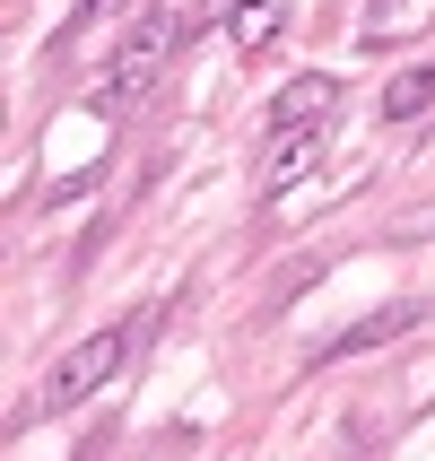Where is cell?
Returning a JSON list of instances; mask_svg holds the SVG:
<instances>
[{"instance_id": "6da1fadb", "label": "cell", "mask_w": 435, "mask_h": 461, "mask_svg": "<svg viewBox=\"0 0 435 461\" xmlns=\"http://www.w3.org/2000/svg\"><path fill=\"white\" fill-rule=\"evenodd\" d=\"M175 35H183V18L175 9H149V18L131 26V44L104 61L96 78H87V104H104V113H122V104H140L166 78V61H175Z\"/></svg>"}, {"instance_id": "7a4b0ae2", "label": "cell", "mask_w": 435, "mask_h": 461, "mask_svg": "<svg viewBox=\"0 0 435 461\" xmlns=\"http://www.w3.org/2000/svg\"><path fill=\"white\" fill-rule=\"evenodd\" d=\"M122 357H131V322L87 331L78 348H61V366L44 375V410H78V401H96V392L122 375Z\"/></svg>"}, {"instance_id": "3957f363", "label": "cell", "mask_w": 435, "mask_h": 461, "mask_svg": "<svg viewBox=\"0 0 435 461\" xmlns=\"http://www.w3.org/2000/svg\"><path fill=\"white\" fill-rule=\"evenodd\" d=\"M331 113H340V78H322V70H296L270 96V131H331Z\"/></svg>"}, {"instance_id": "277c9868", "label": "cell", "mask_w": 435, "mask_h": 461, "mask_svg": "<svg viewBox=\"0 0 435 461\" xmlns=\"http://www.w3.org/2000/svg\"><path fill=\"white\" fill-rule=\"evenodd\" d=\"M313 166H322V131H270V157H261V192H296Z\"/></svg>"}, {"instance_id": "5b68a950", "label": "cell", "mask_w": 435, "mask_h": 461, "mask_svg": "<svg viewBox=\"0 0 435 461\" xmlns=\"http://www.w3.org/2000/svg\"><path fill=\"white\" fill-rule=\"evenodd\" d=\"M418 322H427V305H384V313H366V322H349V331H340L322 357H358V348H384V339L418 331Z\"/></svg>"}, {"instance_id": "8992f818", "label": "cell", "mask_w": 435, "mask_h": 461, "mask_svg": "<svg viewBox=\"0 0 435 461\" xmlns=\"http://www.w3.org/2000/svg\"><path fill=\"white\" fill-rule=\"evenodd\" d=\"M279 35H287V9H279V0H235V9H227V44L235 52H270Z\"/></svg>"}, {"instance_id": "52a82bcc", "label": "cell", "mask_w": 435, "mask_h": 461, "mask_svg": "<svg viewBox=\"0 0 435 461\" xmlns=\"http://www.w3.org/2000/svg\"><path fill=\"white\" fill-rule=\"evenodd\" d=\"M435 113V61H418V70H392V87H384V122H427Z\"/></svg>"}, {"instance_id": "ba28073f", "label": "cell", "mask_w": 435, "mask_h": 461, "mask_svg": "<svg viewBox=\"0 0 435 461\" xmlns=\"http://www.w3.org/2000/svg\"><path fill=\"white\" fill-rule=\"evenodd\" d=\"M113 9H122V0H70V26H61V35H87V26L113 18Z\"/></svg>"}]
</instances>
